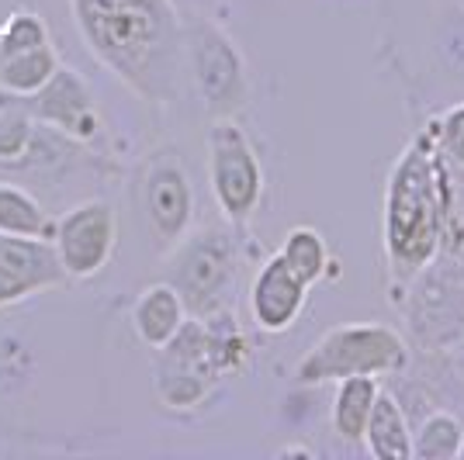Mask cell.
<instances>
[{
    "instance_id": "obj_1",
    "label": "cell",
    "mask_w": 464,
    "mask_h": 460,
    "mask_svg": "<svg viewBox=\"0 0 464 460\" xmlns=\"http://www.w3.org/2000/svg\"><path fill=\"white\" fill-rule=\"evenodd\" d=\"M464 235L454 222L447 167L430 132L416 135L406 153L395 159L385 184V215H382V246H385L388 302L395 305L406 281L430 264L440 246Z\"/></svg>"
},
{
    "instance_id": "obj_2",
    "label": "cell",
    "mask_w": 464,
    "mask_h": 460,
    "mask_svg": "<svg viewBox=\"0 0 464 460\" xmlns=\"http://www.w3.org/2000/svg\"><path fill=\"white\" fill-rule=\"evenodd\" d=\"M83 39L146 101H174L184 66V24L170 0H73Z\"/></svg>"
},
{
    "instance_id": "obj_3",
    "label": "cell",
    "mask_w": 464,
    "mask_h": 460,
    "mask_svg": "<svg viewBox=\"0 0 464 460\" xmlns=\"http://www.w3.org/2000/svg\"><path fill=\"white\" fill-rule=\"evenodd\" d=\"M406 340L420 353H450L464 343V246L447 243L399 294Z\"/></svg>"
},
{
    "instance_id": "obj_4",
    "label": "cell",
    "mask_w": 464,
    "mask_h": 460,
    "mask_svg": "<svg viewBox=\"0 0 464 460\" xmlns=\"http://www.w3.org/2000/svg\"><path fill=\"white\" fill-rule=\"evenodd\" d=\"M412 364V346L406 332L385 322H347L326 329L295 367L298 384H336L340 378H388L406 374Z\"/></svg>"
},
{
    "instance_id": "obj_5",
    "label": "cell",
    "mask_w": 464,
    "mask_h": 460,
    "mask_svg": "<svg viewBox=\"0 0 464 460\" xmlns=\"http://www.w3.org/2000/svg\"><path fill=\"white\" fill-rule=\"evenodd\" d=\"M167 281L177 288L188 315L194 319L232 308L236 281H239L236 235L222 225H205L184 235L167 260Z\"/></svg>"
},
{
    "instance_id": "obj_6",
    "label": "cell",
    "mask_w": 464,
    "mask_h": 460,
    "mask_svg": "<svg viewBox=\"0 0 464 460\" xmlns=\"http://www.w3.org/2000/svg\"><path fill=\"white\" fill-rule=\"evenodd\" d=\"M184 59L212 118H236L250 101V73L239 45L208 18L184 24Z\"/></svg>"
},
{
    "instance_id": "obj_7",
    "label": "cell",
    "mask_w": 464,
    "mask_h": 460,
    "mask_svg": "<svg viewBox=\"0 0 464 460\" xmlns=\"http://www.w3.org/2000/svg\"><path fill=\"white\" fill-rule=\"evenodd\" d=\"M208 180L226 222L246 225L264 197V167L236 118H215L208 129Z\"/></svg>"
},
{
    "instance_id": "obj_8",
    "label": "cell",
    "mask_w": 464,
    "mask_h": 460,
    "mask_svg": "<svg viewBox=\"0 0 464 460\" xmlns=\"http://www.w3.org/2000/svg\"><path fill=\"white\" fill-rule=\"evenodd\" d=\"M118 243V218L108 201H83L53 225V246L66 277H94L108 267Z\"/></svg>"
},
{
    "instance_id": "obj_9",
    "label": "cell",
    "mask_w": 464,
    "mask_h": 460,
    "mask_svg": "<svg viewBox=\"0 0 464 460\" xmlns=\"http://www.w3.org/2000/svg\"><path fill=\"white\" fill-rule=\"evenodd\" d=\"M142 201H146V218L150 229L163 246H177L194 218V191L191 177L184 170V163L177 153H156L146 167L142 180Z\"/></svg>"
},
{
    "instance_id": "obj_10",
    "label": "cell",
    "mask_w": 464,
    "mask_h": 460,
    "mask_svg": "<svg viewBox=\"0 0 464 460\" xmlns=\"http://www.w3.org/2000/svg\"><path fill=\"white\" fill-rule=\"evenodd\" d=\"M63 281L66 270L49 239L0 232V305H11L42 288H56Z\"/></svg>"
},
{
    "instance_id": "obj_11",
    "label": "cell",
    "mask_w": 464,
    "mask_h": 460,
    "mask_svg": "<svg viewBox=\"0 0 464 460\" xmlns=\"http://www.w3.org/2000/svg\"><path fill=\"white\" fill-rule=\"evenodd\" d=\"M305 305H309V284L281 260V253L264 260V267L256 270L250 284L253 326L267 336H281L302 319Z\"/></svg>"
},
{
    "instance_id": "obj_12",
    "label": "cell",
    "mask_w": 464,
    "mask_h": 460,
    "mask_svg": "<svg viewBox=\"0 0 464 460\" xmlns=\"http://www.w3.org/2000/svg\"><path fill=\"white\" fill-rule=\"evenodd\" d=\"M21 108L45 125H56L63 132H70L73 139H94L97 135L94 101H91L87 83L73 70L59 66L35 94L21 97Z\"/></svg>"
},
{
    "instance_id": "obj_13",
    "label": "cell",
    "mask_w": 464,
    "mask_h": 460,
    "mask_svg": "<svg viewBox=\"0 0 464 460\" xmlns=\"http://www.w3.org/2000/svg\"><path fill=\"white\" fill-rule=\"evenodd\" d=\"M188 319V308L180 302V294L170 281H156L142 291L132 305V326H136L139 340L146 346H167L174 340V332L184 326Z\"/></svg>"
},
{
    "instance_id": "obj_14",
    "label": "cell",
    "mask_w": 464,
    "mask_h": 460,
    "mask_svg": "<svg viewBox=\"0 0 464 460\" xmlns=\"http://www.w3.org/2000/svg\"><path fill=\"white\" fill-rule=\"evenodd\" d=\"M364 446L378 460H412V422L406 416V405L395 398V391H378L371 408Z\"/></svg>"
},
{
    "instance_id": "obj_15",
    "label": "cell",
    "mask_w": 464,
    "mask_h": 460,
    "mask_svg": "<svg viewBox=\"0 0 464 460\" xmlns=\"http://www.w3.org/2000/svg\"><path fill=\"white\" fill-rule=\"evenodd\" d=\"M378 391H382V378H371V374L340 378V381H336L329 422H333V433H336L340 440H347V443L364 440V429H368L371 408H374Z\"/></svg>"
},
{
    "instance_id": "obj_16",
    "label": "cell",
    "mask_w": 464,
    "mask_h": 460,
    "mask_svg": "<svg viewBox=\"0 0 464 460\" xmlns=\"http://www.w3.org/2000/svg\"><path fill=\"white\" fill-rule=\"evenodd\" d=\"M277 253H281V260H285L309 288L323 284L326 277H336V260H333V253H329L326 235L319 229H312V225H295V229L285 235V243H281Z\"/></svg>"
},
{
    "instance_id": "obj_17",
    "label": "cell",
    "mask_w": 464,
    "mask_h": 460,
    "mask_svg": "<svg viewBox=\"0 0 464 460\" xmlns=\"http://www.w3.org/2000/svg\"><path fill=\"white\" fill-rule=\"evenodd\" d=\"M212 384L215 378L208 370L160 353V360H156V395L163 398V405H170V408H194V405H201L208 398Z\"/></svg>"
},
{
    "instance_id": "obj_18",
    "label": "cell",
    "mask_w": 464,
    "mask_h": 460,
    "mask_svg": "<svg viewBox=\"0 0 464 460\" xmlns=\"http://www.w3.org/2000/svg\"><path fill=\"white\" fill-rule=\"evenodd\" d=\"M464 436V419L458 412L433 408L412 426V457L420 460H450L458 457Z\"/></svg>"
},
{
    "instance_id": "obj_19",
    "label": "cell",
    "mask_w": 464,
    "mask_h": 460,
    "mask_svg": "<svg viewBox=\"0 0 464 460\" xmlns=\"http://www.w3.org/2000/svg\"><path fill=\"white\" fill-rule=\"evenodd\" d=\"M59 70V59L49 45H39V49H28V53H18L11 59H0V87L11 91V94H35L45 80Z\"/></svg>"
},
{
    "instance_id": "obj_20",
    "label": "cell",
    "mask_w": 464,
    "mask_h": 460,
    "mask_svg": "<svg viewBox=\"0 0 464 460\" xmlns=\"http://www.w3.org/2000/svg\"><path fill=\"white\" fill-rule=\"evenodd\" d=\"M0 232L7 235H42L53 239V222L28 191L14 184H0Z\"/></svg>"
},
{
    "instance_id": "obj_21",
    "label": "cell",
    "mask_w": 464,
    "mask_h": 460,
    "mask_svg": "<svg viewBox=\"0 0 464 460\" xmlns=\"http://www.w3.org/2000/svg\"><path fill=\"white\" fill-rule=\"evenodd\" d=\"M430 139L437 146V153L450 170H464V104L447 108L440 118L430 121Z\"/></svg>"
},
{
    "instance_id": "obj_22",
    "label": "cell",
    "mask_w": 464,
    "mask_h": 460,
    "mask_svg": "<svg viewBox=\"0 0 464 460\" xmlns=\"http://www.w3.org/2000/svg\"><path fill=\"white\" fill-rule=\"evenodd\" d=\"M32 135H35V118L28 115L24 108H7V111H0V159L11 163V159H18V156L28 153Z\"/></svg>"
},
{
    "instance_id": "obj_23",
    "label": "cell",
    "mask_w": 464,
    "mask_h": 460,
    "mask_svg": "<svg viewBox=\"0 0 464 460\" xmlns=\"http://www.w3.org/2000/svg\"><path fill=\"white\" fill-rule=\"evenodd\" d=\"M39 45H49V35H45V24L39 21V14H14L0 35V59H11L18 53H28V49H39Z\"/></svg>"
},
{
    "instance_id": "obj_24",
    "label": "cell",
    "mask_w": 464,
    "mask_h": 460,
    "mask_svg": "<svg viewBox=\"0 0 464 460\" xmlns=\"http://www.w3.org/2000/svg\"><path fill=\"white\" fill-rule=\"evenodd\" d=\"M277 457H312L309 446H285V450H277Z\"/></svg>"
},
{
    "instance_id": "obj_25",
    "label": "cell",
    "mask_w": 464,
    "mask_h": 460,
    "mask_svg": "<svg viewBox=\"0 0 464 460\" xmlns=\"http://www.w3.org/2000/svg\"><path fill=\"white\" fill-rule=\"evenodd\" d=\"M458 457H464V436H461V446H458Z\"/></svg>"
}]
</instances>
